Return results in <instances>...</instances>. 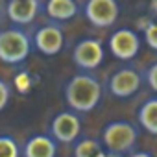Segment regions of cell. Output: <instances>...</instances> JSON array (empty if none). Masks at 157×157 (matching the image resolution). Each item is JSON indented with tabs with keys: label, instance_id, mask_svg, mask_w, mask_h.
<instances>
[{
	"label": "cell",
	"instance_id": "cell-5",
	"mask_svg": "<svg viewBox=\"0 0 157 157\" xmlns=\"http://www.w3.org/2000/svg\"><path fill=\"white\" fill-rule=\"evenodd\" d=\"M72 61L83 70H94L96 67H100V63L104 61L102 41L91 39V37L78 41L72 50Z\"/></svg>",
	"mask_w": 157,
	"mask_h": 157
},
{
	"label": "cell",
	"instance_id": "cell-7",
	"mask_svg": "<svg viewBox=\"0 0 157 157\" xmlns=\"http://www.w3.org/2000/svg\"><path fill=\"white\" fill-rule=\"evenodd\" d=\"M50 131L54 135L56 140L59 142H65V144H70L76 140V137L80 135L82 131V122L78 118L76 113L72 111H63V113H57L50 124Z\"/></svg>",
	"mask_w": 157,
	"mask_h": 157
},
{
	"label": "cell",
	"instance_id": "cell-6",
	"mask_svg": "<svg viewBox=\"0 0 157 157\" xmlns=\"http://www.w3.org/2000/svg\"><path fill=\"white\" fill-rule=\"evenodd\" d=\"M109 50L117 59H122V61L133 59L140 50V39L133 30H128V28L117 30L109 37Z\"/></svg>",
	"mask_w": 157,
	"mask_h": 157
},
{
	"label": "cell",
	"instance_id": "cell-19",
	"mask_svg": "<svg viewBox=\"0 0 157 157\" xmlns=\"http://www.w3.org/2000/svg\"><path fill=\"white\" fill-rule=\"evenodd\" d=\"M131 157H153V155L148 153V151H137V153H133Z\"/></svg>",
	"mask_w": 157,
	"mask_h": 157
},
{
	"label": "cell",
	"instance_id": "cell-21",
	"mask_svg": "<svg viewBox=\"0 0 157 157\" xmlns=\"http://www.w3.org/2000/svg\"><path fill=\"white\" fill-rule=\"evenodd\" d=\"M150 8H151V10H155V13H157V2H151V4H150Z\"/></svg>",
	"mask_w": 157,
	"mask_h": 157
},
{
	"label": "cell",
	"instance_id": "cell-9",
	"mask_svg": "<svg viewBox=\"0 0 157 157\" xmlns=\"http://www.w3.org/2000/svg\"><path fill=\"white\" fill-rule=\"evenodd\" d=\"M140 87V76L135 68H120L109 80V91L117 98H129Z\"/></svg>",
	"mask_w": 157,
	"mask_h": 157
},
{
	"label": "cell",
	"instance_id": "cell-15",
	"mask_svg": "<svg viewBox=\"0 0 157 157\" xmlns=\"http://www.w3.org/2000/svg\"><path fill=\"white\" fill-rule=\"evenodd\" d=\"M19 146L11 137L0 135V157H19Z\"/></svg>",
	"mask_w": 157,
	"mask_h": 157
},
{
	"label": "cell",
	"instance_id": "cell-4",
	"mask_svg": "<svg viewBox=\"0 0 157 157\" xmlns=\"http://www.w3.org/2000/svg\"><path fill=\"white\" fill-rule=\"evenodd\" d=\"M118 2L115 0H89L83 6L85 19L94 28H109L118 19Z\"/></svg>",
	"mask_w": 157,
	"mask_h": 157
},
{
	"label": "cell",
	"instance_id": "cell-11",
	"mask_svg": "<svg viewBox=\"0 0 157 157\" xmlns=\"http://www.w3.org/2000/svg\"><path fill=\"white\" fill-rule=\"evenodd\" d=\"M56 140L48 135H33L24 144V157H56Z\"/></svg>",
	"mask_w": 157,
	"mask_h": 157
},
{
	"label": "cell",
	"instance_id": "cell-1",
	"mask_svg": "<svg viewBox=\"0 0 157 157\" xmlns=\"http://www.w3.org/2000/svg\"><path fill=\"white\" fill-rule=\"evenodd\" d=\"M65 100L76 113H89L102 100V85L91 74H76L65 85Z\"/></svg>",
	"mask_w": 157,
	"mask_h": 157
},
{
	"label": "cell",
	"instance_id": "cell-17",
	"mask_svg": "<svg viewBox=\"0 0 157 157\" xmlns=\"http://www.w3.org/2000/svg\"><path fill=\"white\" fill-rule=\"evenodd\" d=\"M10 96H11V91H10V85L0 78V111H2L8 102H10Z\"/></svg>",
	"mask_w": 157,
	"mask_h": 157
},
{
	"label": "cell",
	"instance_id": "cell-2",
	"mask_svg": "<svg viewBox=\"0 0 157 157\" xmlns=\"http://www.w3.org/2000/svg\"><path fill=\"white\" fill-rule=\"evenodd\" d=\"M32 50L30 37L17 28L0 32V61L8 65H17L28 59Z\"/></svg>",
	"mask_w": 157,
	"mask_h": 157
},
{
	"label": "cell",
	"instance_id": "cell-12",
	"mask_svg": "<svg viewBox=\"0 0 157 157\" xmlns=\"http://www.w3.org/2000/svg\"><path fill=\"white\" fill-rule=\"evenodd\" d=\"M46 15L54 21H68L78 13V2L74 0H48L44 4Z\"/></svg>",
	"mask_w": 157,
	"mask_h": 157
},
{
	"label": "cell",
	"instance_id": "cell-14",
	"mask_svg": "<svg viewBox=\"0 0 157 157\" xmlns=\"http://www.w3.org/2000/svg\"><path fill=\"white\" fill-rule=\"evenodd\" d=\"M104 148L98 140L83 139L74 146V157H104Z\"/></svg>",
	"mask_w": 157,
	"mask_h": 157
},
{
	"label": "cell",
	"instance_id": "cell-10",
	"mask_svg": "<svg viewBox=\"0 0 157 157\" xmlns=\"http://www.w3.org/2000/svg\"><path fill=\"white\" fill-rule=\"evenodd\" d=\"M39 8H41L39 0H10L6 4V13L11 22L24 26L33 22V19L39 13Z\"/></svg>",
	"mask_w": 157,
	"mask_h": 157
},
{
	"label": "cell",
	"instance_id": "cell-8",
	"mask_svg": "<svg viewBox=\"0 0 157 157\" xmlns=\"http://www.w3.org/2000/svg\"><path fill=\"white\" fill-rule=\"evenodd\" d=\"M33 44L35 48L44 54V56H57L65 44V35L59 26L56 24H46L39 28L33 35Z\"/></svg>",
	"mask_w": 157,
	"mask_h": 157
},
{
	"label": "cell",
	"instance_id": "cell-3",
	"mask_svg": "<svg viewBox=\"0 0 157 157\" xmlns=\"http://www.w3.org/2000/svg\"><path fill=\"white\" fill-rule=\"evenodd\" d=\"M102 140H104L105 148L111 153L122 155V153L129 151L135 146V142H137V129H135V126H131L126 120H115V122H109L104 128Z\"/></svg>",
	"mask_w": 157,
	"mask_h": 157
},
{
	"label": "cell",
	"instance_id": "cell-18",
	"mask_svg": "<svg viewBox=\"0 0 157 157\" xmlns=\"http://www.w3.org/2000/svg\"><path fill=\"white\" fill-rule=\"evenodd\" d=\"M146 82H148V85L157 93V63H153V65L148 68V72H146Z\"/></svg>",
	"mask_w": 157,
	"mask_h": 157
},
{
	"label": "cell",
	"instance_id": "cell-16",
	"mask_svg": "<svg viewBox=\"0 0 157 157\" xmlns=\"http://www.w3.org/2000/svg\"><path fill=\"white\" fill-rule=\"evenodd\" d=\"M144 39L151 50H157V22H151L144 28Z\"/></svg>",
	"mask_w": 157,
	"mask_h": 157
},
{
	"label": "cell",
	"instance_id": "cell-20",
	"mask_svg": "<svg viewBox=\"0 0 157 157\" xmlns=\"http://www.w3.org/2000/svg\"><path fill=\"white\" fill-rule=\"evenodd\" d=\"M104 157H122V155H118V153H111V151H107V153H104Z\"/></svg>",
	"mask_w": 157,
	"mask_h": 157
},
{
	"label": "cell",
	"instance_id": "cell-13",
	"mask_svg": "<svg viewBox=\"0 0 157 157\" xmlns=\"http://www.w3.org/2000/svg\"><path fill=\"white\" fill-rule=\"evenodd\" d=\"M139 122L148 133L157 135V98H150L140 105Z\"/></svg>",
	"mask_w": 157,
	"mask_h": 157
}]
</instances>
